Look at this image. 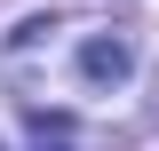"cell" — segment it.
Wrapping results in <instances>:
<instances>
[]
</instances>
